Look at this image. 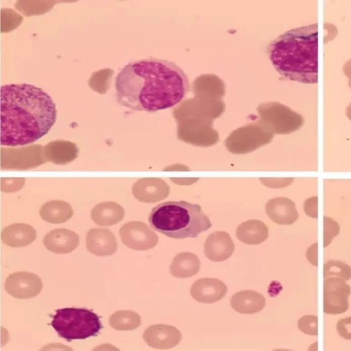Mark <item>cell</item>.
Segmentation results:
<instances>
[{"label": "cell", "mask_w": 351, "mask_h": 351, "mask_svg": "<svg viewBox=\"0 0 351 351\" xmlns=\"http://www.w3.org/2000/svg\"><path fill=\"white\" fill-rule=\"evenodd\" d=\"M297 326L306 334L318 335V317L316 316H304L298 320Z\"/></svg>", "instance_id": "cell-27"}, {"label": "cell", "mask_w": 351, "mask_h": 351, "mask_svg": "<svg viewBox=\"0 0 351 351\" xmlns=\"http://www.w3.org/2000/svg\"><path fill=\"white\" fill-rule=\"evenodd\" d=\"M265 210L268 217L279 225H291L296 221L299 216L295 203L286 197L270 199L266 204Z\"/></svg>", "instance_id": "cell-16"}, {"label": "cell", "mask_w": 351, "mask_h": 351, "mask_svg": "<svg viewBox=\"0 0 351 351\" xmlns=\"http://www.w3.org/2000/svg\"><path fill=\"white\" fill-rule=\"evenodd\" d=\"M143 338L153 348L167 349L178 344L182 335L175 327L160 324L147 328L143 332Z\"/></svg>", "instance_id": "cell-11"}, {"label": "cell", "mask_w": 351, "mask_h": 351, "mask_svg": "<svg viewBox=\"0 0 351 351\" xmlns=\"http://www.w3.org/2000/svg\"><path fill=\"white\" fill-rule=\"evenodd\" d=\"M317 24L290 30L273 40L270 59L289 79L307 83L317 82Z\"/></svg>", "instance_id": "cell-3"}, {"label": "cell", "mask_w": 351, "mask_h": 351, "mask_svg": "<svg viewBox=\"0 0 351 351\" xmlns=\"http://www.w3.org/2000/svg\"><path fill=\"white\" fill-rule=\"evenodd\" d=\"M74 214L70 205L63 200H55L44 204L39 210V215L44 221L53 224L64 223Z\"/></svg>", "instance_id": "cell-23"}, {"label": "cell", "mask_w": 351, "mask_h": 351, "mask_svg": "<svg viewBox=\"0 0 351 351\" xmlns=\"http://www.w3.org/2000/svg\"><path fill=\"white\" fill-rule=\"evenodd\" d=\"M36 238L35 230L30 225L15 223L4 228L1 233L4 243L12 247H24Z\"/></svg>", "instance_id": "cell-18"}, {"label": "cell", "mask_w": 351, "mask_h": 351, "mask_svg": "<svg viewBox=\"0 0 351 351\" xmlns=\"http://www.w3.org/2000/svg\"><path fill=\"white\" fill-rule=\"evenodd\" d=\"M51 324L58 335L68 341L96 336L103 328L99 316L83 308L56 310Z\"/></svg>", "instance_id": "cell-5"}, {"label": "cell", "mask_w": 351, "mask_h": 351, "mask_svg": "<svg viewBox=\"0 0 351 351\" xmlns=\"http://www.w3.org/2000/svg\"><path fill=\"white\" fill-rule=\"evenodd\" d=\"M323 247L327 246L333 239L339 234L340 227L331 218L323 217Z\"/></svg>", "instance_id": "cell-26"}, {"label": "cell", "mask_w": 351, "mask_h": 351, "mask_svg": "<svg viewBox=\"0 0 351 351\" xmlns=\"http://www.w3.org/2000/svg\"><path fill=\"white\" fill-rule=\"evenodd\" d=\"M231 307L243 314H254L261 311L265 307L264 296L253 290H244L233 294L230 300Z\"/></svg>", "instance_id": "cell-19"}, {"label": "cell", "mask_w": 351, "mask_h": 351, "mask_svg": "<svg viewBox=\"0 0 351 351\" xmlns=\"http://www.w3.org/2000/svg\"><path fill=\"white\" fill-rule=\"evenodd\" d=\"M148 221L155 230L175 239L196 238L212 226L200 205L184 200L157 205L152 209Z\"/></svg>", "instance_id": "cell-4"}, {"label": "cell", "mask_w": 351, "mask_h": 351, "mask_svg": "<svg viewBox=\"0 0 351 351\" xmlns=\"http://www.w3.org/2000/svg\"><path fill=\"white\" fill-rule=\"evenodd\" d=\"M200 266L199 260L196 255L190 252H182L174 258L170 271L174 277L186 278L196 274Z\"/></svg>", "instance_id": "cell-22"}, {"label": "cell", "mask_w": 351, "mask_h": 351, "mask_svg": "<svg viewBox=\"0 0 351 351\" xmlns=\"http://www.w3.org/2000/svg\"><path fill=\"white\" fill-rule=\"evenodd\" d=\"M261 120L274 134H286L299 129L304 124L303 117L279 103L270 104L260 109Z\"/></svg>", "instance_id": "cell-7"}, {"label": "cell", "mask_w": 351, "mask_h": 351, "mask_svg": "<svg viewBox=\"0 0 351 351\" xmlns=\"http://www.w3.org/2000/svg\"><path fill=\"white\" fill-rule=\"evenodd\" d=\"M227 286L221 280L213 278L197 280L191 286L190 294L199 303L211 304L219 301L226 294Z\"/></svg>", "instance_id": "cell-12"}, {"label": "cell", "mask_w": 351, "mask_h": 351, "mask_svg": "<svg viewBox=\"0 0 351 351\" xmlns=\"http://www.w3.org/2000/svg\"><path fill=\"white\" fill-rule=\"evenodd\" d=\"M236 235L238 239L244 243L259 244L268 238V228L262 221L249 220L238 226Z\"/></svg>", "instance_id": "cell-21"}, {"label": "cell", "mask_w": 351, "mask_h": 351, "mask_svg": "<svg viewBox=\"0 0 351 351\" xmlns=\"http://www.w3.org/2000/svg\"><path fill=\"white\" fill-rule=\"evenodd\" d=\"M304 208L307 216L313 218H318V196L307 199L305 202Z\"/></svg>", "instance_id": "cell-28"}, {"label": "cell", "mask_w": 351, "mask_h": 351, "mask_svg": "<svg viewBox=\"0 0 351 351\" xmlns=\"http://www.w3.org/2000/svg\"><path fill=\"white\" fill-rule=\"evenodd\" d=\"M323 312L327 314L344 313L349 308L350 288L345 280L336 277L324 278Z\"/></svg>", "instance_id": "cell-8"}, {"label": "cell", "mask_w": 351, "mask_h": 351, "mask_svg": "<svg viewBox=\"0 0 351 351\" xmlns=\"http://www.w3.org/2000/svg\"><path fill=\"white\" fill-rule=\"evenodd\" d=\"M318 243L313 244L307 250L306 257L308 261L313 265L318 266L317 258Z\"/></svg>", "instance_id": "cell-30"}, {"label": "cell", "mask_w": 351, "mask_h": 351, "mask_svg": "<svg viewBox=\"0 0 351 351\" xmlns=\"http://www.w3.org/2000/svg\"><path fill=\"white\" fill-rule=\"evenodd\" d=\"M86 246L92 254L104 257L114 254L118 245L115 236L110 230L92 228L87 233Z\"/></svg>", "instance_id": "cell-14"}, {"label": "cell", "mask_w": 351, "mask_h": 351, "mask_svg": "<svg viewBox=\"0 0 351 351\" xmlns=\"http://www.w3.org/2000/svg\"><path fill=\"white\" fill-rule=\"evenodd\" d=\"M119 234L124 244L136 250L152 248L159 241L157 234L146 223L138 221L124 224L120 229Z\"/></svg>", "instance_id": "cell-9"}, {"label": "cell", "mask_w": 351, "mask_h": 351, "mask_svg": "<svg viewBox=\"0 0 351 351\" xmlns=\"http://www.w3.org/2000/svg\"><path fill=\"white\" fill-rule=\"evenodd\" d=\"M274 134L261 121L234 130L226 140L228 150L235 154L250 153L269 143Z\"/></svg>", "instance_id": "cell-6"}, {"label": "cell", "mask_w": 351, "mask_h": 351, "mask_svg": "<svg viewBox=\"0 0 351 351\" xmlns=\"http://www.w3.org/2000/svg\"><path fill=\"white\" fill-rule=\"evenodd\" d=\"M110 326L117 330H132L141 323L140 316L131 310L118 311L111 315L109 319Z\"/></svg>", "instance_id": "cell-24"}, {"label": "cell", "mask_w": 351, "mask_h": 351, "mask_svg": "<svg viewBox=\"0 0 351 351\" xmlns=\"http://www.w3.org/2000/svg\"><path fill=\"white\" fill-rule=\"evenodd\" d=\"M235 245L227 232L217 231L207 238L204 244V253L211 261L222 262L231 257Z\"/></svg>", "instance_id": "cell-13"}, {"label": "cell", "mask_w": 351, "mask_h": 351, "mask_svg": "<svg viewBox=\"0 0 351 351\" xmlns=\"http://www.w3.org/2000/svg\"><path fill=\"white\" fill-rule=\"evenodd\" d=\"M43 243L51 252L56 254H67L78 246L79 238L75 232L70 230L55 229L44 236Z\"/></svg>", "instance_id": "cell-17"}, {"label": "cell", "mask_w": 351, "mask_h": 351, "mask_svg": "<svg viewBox=\"0 0 351 351\" xmlns=\"http://www.w3.org/2000/svg\"><path fill=\"white\" fill-rule=\"evenodd\" d=\"M170 189L167 184L160 179L140 180L133 186L132 193L139 202L155 203L166 198Z\"/></svg>", "instance_id": "cell-15"}, {"label": "cell", "mask_w": 351, "mask_h": 351, "mask_svg": "<svg viewBox=\"0 0 351 351\" xmlns=\"http://www.w3.org/2000/svg\"><path fill=\"white\" fill-rule=\"evenodd\" d=\"M115 86L118 103L138 111L155 112L181 102L190 88L183 70L167 60L132 61L118 73Z\"/></svg>", "instance_id": "cell-1"}, {"label": "cell", "mask_w": 351, "mask_h": 351, "mask_svg": "<svg viewBox=\"0 0 351 351\" xmlns=\"http://www.w3.org/2000/svg\"><path fill=\"white\" fill-rule=\"evenodd\" d=\"M90 215L91 219L97 225L110 226L121 221L125 216V211L119 204L107 202L96 205L91 210Z\"/></svg>", "instance_id": "cell-20"}, {"label": "cell", "mask_w": 351, "mask_h": 351, "mask_svg": "<svg viewBox=\"0 0 351 351\" xmlns=\"http://www.w3.org/2000/svg\"><path fill=\"white\" fill-rule=\"evenodd\" d=\"M40 278L32 273L20 271L9 275L5 283V290L11 296L27 299L36 296L42 290Z\"/></svg>", "instance_id": "cell-10"}, {"label": "cell", "mask_w": 351, "mask_h": 351, "mask_svg": "<svg viewBox=\"0 0 351 351\" xmlns=\"http://www.w3.org/2000/svg\"><path fill=\"white\" fill-rule=\"evenodd\" d=\"M56 118L55 104L42 89L26 83L1 86V145L33 143L48 133Z\"/></svg>", "instance_id": "cell-2"}, {"label": "cell", "mask_w": 351, "mask_h": 351, "mask_svg": "<svg viewBox=\"0 0 351 351\" xmlns=\"http://www.w3.org/2000/svg\"><path fill=\"white\" fill-rule=\"evenodd\" d=\"M350 276V267L340 261L330 260L324 264V278L336 277L348 280Z\"/></svg>", "instance_id": "cell-25"}, {"label": "cell", "mask_w": 351, "mask_h": 351, "mask_svg": "<svg viewBox=\"0 0 351 351\" xmlns=\"http://www.w3.org/2000/svg\"><path fill=\"white\" fill-rule=\"evenodd\" d=\"M339 334L344 339H350V317L340 319L336 325Z\"/></svg>", "instance_id": "cell-29"}]
</instances>
